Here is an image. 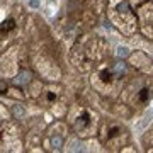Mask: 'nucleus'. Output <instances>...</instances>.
<instances>
[{
    "label": "nucleus",
    "mask_w": 153,
    "mask_h": 153,
    "mask_svg": "<svg viewBox=\"0 0 153 153\" xmlns=\"http://www.w3.org/2000/svg\"><path fill=\"white\" fill-rule=\"evenodd\" d=\"M29 76H31V75H29V73H26V71H24V73H21V75L17 76V83H26L29 80Z\"/></svg>",
    "instance_id": "obj_1"
},
{
    "label": "nucleus",
    "mask_w": 153,
    "mask_h": 153,
    "mask_svg": "<svg viewBox=\"0 0 153 153\" xmlns=\"http://www.w3.org/2000/svg\"><path fill=\"white\" fill-rule=\"evenodd\" d=\"M12 112H14L16 116H22V112H24V111H22L19 105H16V107H12Z\"/></svg>",
    "instance_id": "obj_2"
},
{
    "label": "nucleus",
    "mask_w": 153,
    "mask_h": 153,
    "mask_svg": "<svg viewBox=\"0 0 153 153\" xmlns=\"http://www.w3.org/2000/svg\"><path fill=\"white\" fill-rule=\"evenodd\" d=\"M60 143H61L60 138H55V140H53V145H55V146H60Z\"/></svg>",
    "instance_id": "obj_3"
}]
</instances>
